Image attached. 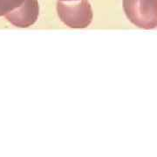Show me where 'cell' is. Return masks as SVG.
Masks as SVG:
<instances>
[{
    "instance_id": "1",
    "label": "cell",
    "mask_w": 157,
    "mask_h": 157,
    "mask_svg": "<svg viewBox=\"0 0 157 157\" xmlns=\"http://www.w3.org/2000/svg\"><path fill=\"white\" fill-rule=\"evenodd\" d=\"M57 12L62 22L71 28H86L93 20L94 13L88 0L58 1Z\"/></svg>"
},
{
    "instance_id": "2",
    "label": "cell",
    "mask_w": 157,
    "mask_h": 157,
    "mask_svg": "<svg viewBox=\"0 0 157 157\" xmlns=\"http://www.w3.org/2000/svg\"><path fill=\"white\" fill-rule=\"evenodd\" d=\"M123 10L129 21L139 28L157 26V0H123Z\"/></svg>"
},
{
    "instance_id": "3",
    "label": "cell",
    "mask_w": 157,
    "mask_h": 157,
    "mask_svg": "<svg viewBox=\"0 0 157 157\" xmlns=\"http://www.w3.org/2000/svg\"><path fill=\"white\" fill-rule=\"evenodd\" d=\"M39 15V5L38 0H25L21 6L5 17L14 26L26 28L37 21Z\"/></svg>"
},
{
    "instance_id": "4",
    "label": "cell",
    "mask_w": 157,
    "mask_h": 157,
    "mask_svg": "<svg viewBox=\"0 0 157 157\" xmlns=\"http://www.w3.org/2000/svg\"><path fill=\"white\" fill-rule=\"evenodd\" d=\"M24 2L25 0H0V17L16 10Z\"/></svg>"
},
{
    "instance_id": "5",
    "label": "cell",
    "mask_w": 157,
    "mask_h": 157,
    "mask_svg": "<svg viewBox=\"0 0 157 157\" xmlns=\"http://www.w3.org/2000/svg\"><path fill=\"white\" fill-rule=\"evenodd\" d=\"M59 1H64V2H71V1H77V0H59Z\"/></svg>"
}]
</instances>
